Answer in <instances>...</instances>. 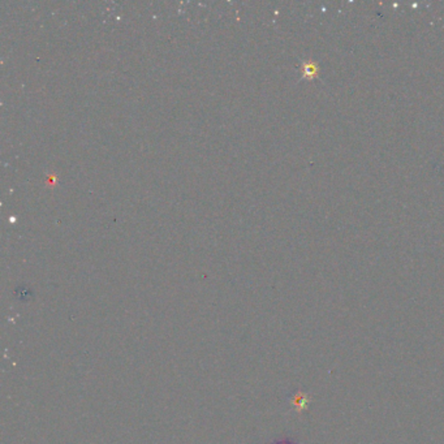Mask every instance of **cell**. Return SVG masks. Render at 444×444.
Instances as JSON below:
<instances>
[{
    "instance_id": "cell-1",
    "label": "cell",
    "mask_w": 444,
    "mask_h": 444,
    "mask_svg": "<svg viewBox=\"0 0 444 444\" xmlns=\"http://www.w3.org/2000/svg\"><path fill=\"white\" fill-rule=\"evenodd\" d=\"M290 404L293 405L294 409H297L298 412H304L306 409V406L309 405L310 397L308 396V393L297 391V392H294L293 395L290 396Z\"/></svg>"
},
{
    "instance_id": "cell-3",
    "label": "cell",
    "mask_w": 444,
    "mask_h": 444,
    "mask_svg": "<svg viewBox=\"0 0 444 444\" xmlns=\"http://www.w3.org/2000/svg\"><path fill=\"white\" fill-rule=\"evenodd\" d=\"M272 444H297V443H296V442H294V440L290 439V438H286V439L276 440V442H274V443H272Z\"/></svg>"
},
{
    "instance_id": "cell-2",
    "label": "cell",
    "mask_w": 444,
    "mask_h": 444,
    "mask_svg": "<svg viewBox=\"0 0 444 444\" xmlns=\"http://www.w3.org/2000/svg\"><path fill=\"white\" fill-rule=\"evenodd\" d=\"M318 73V67L314 63H305L304 64V76L305 77H313V76H317Z\"/></svg>"
}]
</instances>
